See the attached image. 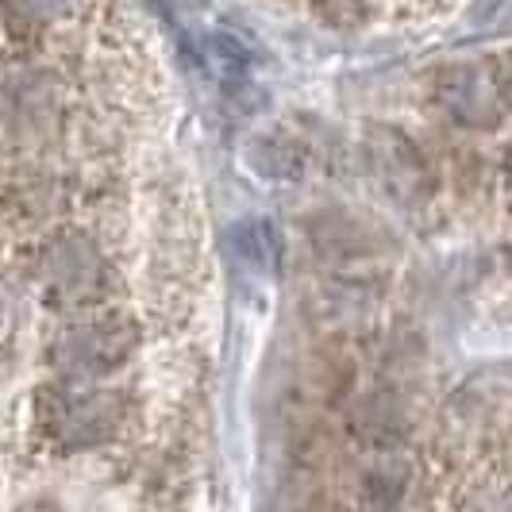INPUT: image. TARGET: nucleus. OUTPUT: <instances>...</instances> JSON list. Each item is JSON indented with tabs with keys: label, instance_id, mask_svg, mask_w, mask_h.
I'll return each mask as SVG.
<instances>
[{
	"label": "nucleus",
	"instance_id": "obj_1",
	"mask_svg": "<svg viewBox=\"0 0 512 512\" xmlns=\"http://www.w3.org/2000/svg\"><path fill=\"white\" fill-rule=\"evenodd\" d=\"M439 93L462 124H493V116L501 112V81L474 70V66L451 70Z\"/></svg>",
	"mask_w": 512,
	"mask_h": 512
},
{
	"label": "nucleus",
	"instance_id": "obj_2",
	"mask_svg": "<svg viewBox=\"0 0 512 512\" xmlns=\"http://www.w3.org/2000/svg\"><path fill=\"white\" fill-rule=\"evenodd\" d=\"M231 251L247 274L270 278L282 266V235L270 220H243L231 231Z\"/></svg>",
	"mask_w": 512,
	"mask_h": 512
},
{
	"label": "nucleus",
	"instance_id": "obj_3",
	"mask_svg": "<svg viewBox=\"0 0 512 512\" xmlns=\"http://www.w3.org/2000/svg\"><path fill=\"white\" fill-rule=\"evenodd\" d=\"M124 351H128V339L116 332H85L77 339V351H74V362L77 370L85 366V370H112V362L124 359Z\"/></svg>",
	"mask_w": 512,
	"mask_h": 512
},
{
	"label": "nucleus",
	"instance_id": "obj_4",
	"mask_svg": "<svg viewBox=\"0 0 512 512\" xmlns=\"http://www.w3.org/2000/svg\"><path fill=\"white\" fill-rule=\"evenodd\" d=\"M366 489H370V497L389 509L397 497H401V489H405V470L401 466H378L370 478H366Z\"/></svg>",
	"mask_w": 512,
	"mask_h": 512
},
{
	"label": "nucleus",
	"instance_id": "obj_5",
	"mask_svg": "<svg viewBox=\"0 0 512 512\" xmlns=\"http://www.w3.org/2000/svg\"><path fill=\"white\" fill-rule=\"evenodd\" d=\"M151 4L170 20V24H189V20L205 16V8H208V0H151Z\"/></svg>",
	"mask_w": 512,
	"mask_h": 512
},
{
	"label": "nucleus",
	"instance_id": "obj_6",
	"mask_svg": "<svg viewBox=\"0 0 512 512\" xmlns=\"http://www.w3.org/2000/svg\"><path fill=\"white\" fill-rule=\"evenodd\" d=\"M501 89H509V93H512V54L505 58V77H501Z\"/></svg>",
	"mask_w": 512,
	"mask_h": 512
}]
</instances>
